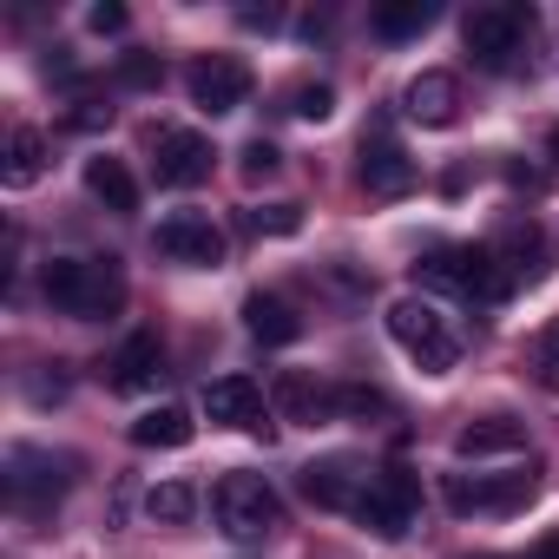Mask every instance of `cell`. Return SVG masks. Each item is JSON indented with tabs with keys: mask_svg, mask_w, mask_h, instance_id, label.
Wrapping results in <instances>:
<instances>
[{
	"mask_svg": "<svg viewBox=\"0 0 559 559\" xmlns=\"http://www.w3.org/2000/svg\"><path fill=\"white\" fill-rule=\"evenodd\" d=\"M435 21H441L435 0H389V8L369 14V27H376L382 40H415V34H428Z\"/></svg>",
	"mask_w": 559,
	"mask_h": 559,
	"instance_id": "cell-23",
	"label": "cell"
},
{
	"mask_svg": "<svg viewBox=\"0 0 559 559\" xmlns=\"http://www.w3.org/2000/svg\"><path fill=\"white\" fill-rule=\"evenodd\" d=\"M243 224H250L257 237H297V230H304V204H257Z\"/></svg>",
	"mask_w": 559,
	"mask_h": 559,
	"instance_id": "cell-27",
	"label": "cell"
},
{
	"mask_svg": "<svg viewBox=\"0 0 559 559\" xmlns=\"http://www.w3.org/2000/svg\"><path fill=\"white\" fill-rule=\"evenodd\" d=\"M520 559H559V533H546V539H539L533 552H520Z\"/></svg>",
	"mask_w": 559,
	"mask_h": 559,
	"instance_id": "cell-33",
	"label": "cell"
},
{
	"mask_svg": "<svg viewBox=\"0 0 559 559\" xmlns=\"http://www.w3.org/2000/svg\"><path fill=\"white\" fill-rule=\"evenodd\" d=\"M106 369H112L106 382H112L119 395H139V389H152V382L165 376V349H158V336H152V330H139V336H126V349H119Z\"/></svg>",
	"mask_w": 559,
	"mask_h": 559,
	"instance_id": "cell-17",
	"label": "cell"
},
{
	"mask_svg": "<svg viewBox=\"0 0 559 559\" xmlns=\"http://www.w3.org/2000/svg\"><path fill=\"white\" fill-rule=\"evenodd\" d=\"M415 513H421V480H415L402 461L376 467V474H369V493H362V507H356L362 533H376V539H408Z\"/></svg>",
	"mask_w": 559,
	"mask_h": 559,
	"instance_id": "cell-6",
	"label": "cell"
},
{
	"mask_svg": "<svg viewBox=\"0 0 559 559\" xmlns=\"http://www.w3.org/2000/svg\"><path fill=\"white\" fill-rule=\"evenodd\" d=\"M369 474L376 467H362L356 454H323V461H310L304 467V493L317 500V507H330V513H356L362 507V493H369Z\"/></svg>",
	"mask_w": 559,
	"mask_h": 559,
	"instance_id": "cell-12",
	"label": "cell"
},
{
	"mask_svg": "<svg viewBox=\"0 0 559 559\" xmlns=\"http://www.w3.org/2000/svg\"><path fill=\"white\" fill-rule=\"evenodd\" d=\"M211 139L204 132H185V126H171V132H158L152 139V178L165 185V191H191V185H204L211 178Z\"/></svg>",
	"mask_w": 559,
	"mask_h": 559,
	"instance_id": "cell-11",
	"label": "cell"
},
{
	"mask_svg": "<svg viewBox=\"0 0 559 559\" xmlns=\"http://www.w3.org/2000/svg\"><path fill=\"white\" fill-rule=\"evenodd\" d=\"M67 480H73V461H67V454L27 448V441L8 448V493H14L21 507H47V500H60Z\"/></svg>",
	"mask_w": 559,
	"mask_h": 559,
	"instance_id": "cell-10",
	"label": "cell"
},
{
	"mask_svg": "<svg viewBox=\"0 0 559 559\" xmlns=\"http://www.w3.org/2000/svg\"><path fill=\"white\" fill-rule=\"evenodd\" d=\"M40 290L60 317L99 323L126 304V270H119V257H53L40 270Z\"/></svg>",
	"mask_w": 559,
	"mask_h": 559,
	"instance_id": "cell-1",
	"label": "cell"
},
{
	"mask_svg": "<svg viewBox=\"0 0 559 559\" xmlns=\"http://www.w3.org/2000/svg\"><path fill=\"white\" fill-rule=\"evenodd\" d=\"M86 191L106 204V211H119V217H132L139 211V185H132V171H126V158H86Z\"/></svg>",
	"mask_w": 559,
	"mask_h": 559,
	"instance_id": "cell-21",
	"label": "cell"
},
{
	"mask_svg": "<svg viewBox=\"0 0 559 559\" xmlns=\"http://www.w3.org/2000/svg\"><path fill=\"white\" fill-rule=\"evenodd\" d=\"M204 415H211L217 428L270 435V421H263V389H257L250 376H217V382H204Z\"/></svg>",
	"mask_w": 559,
	"mask_h": 559,
	"instance_id": "cell-14",
	"label": "cell"
},
{
	"mask_svg": "<svg viewBox=\"0 0 559 559\" xmlns=\"http://www.w3.org/2000/svg\"><path fill=\"white\" fill-rule=\"evenodd\" d=\"M395 415V402L382 395V389H336V421H389Z\"/></svg>",
	"mask_w": 559,
	"mask_h": 559,
	"instance_id": "cell-26",
	"label": "cell"
},
{
	"mask_svg": "<svg viewBox=\"0 0 559 559\" xmlns=\"http://www.w3.org/2000/svg\"><path fill=\"white\" fill-rule=\"evenodd\" d=\"M402 112H408L415 126H454V119H461V80L441 73V67L415 73L408 93H402Z\"/></svg>",
	"mask_w": 559,
	"mask_h": 559,
	"instance_id": "cell-15",
	"label": "cell"
},
{
	"mask_svg": "<svg viewBox=\"0 0 559 559\" xmlns=\"http://www.w3.org/2000/svg\"><path fill=\"white\" fill-rule=\"evenodd\" d=\"M185 93H191V106H198V112L224 119V112H237V106L250 99V67H243L237 53H204V60H191Z\"/></svg>",
	"mask_w": 559,
	"mask_h": 559,
	"instance_id": "cell-9",
	"label": "cell"
},
{
	"mask_svg": "<svg viewBox=\"0 0 559 559\" xmlns=\"http://www.w3.org/2000/svg\"><path fill=\"white\" fill-rule=\"evenodd\" d=\"M145 513H152V520H165V526H185V520L198 513V493H191L185 480H158V487L145 493Z\"/></svg>",
	"mask_w": 559,
	"mask_h": 559,
	"instance_id": "cell-25",
	"label": "cell"
},
{
	"mask_svg": "<svg viewBox=\"0 0 559 559\" xmlns=\"http://www.w3.org/2000/svg\"><path fill=\"white\" fill-rule=\"evenodd\" d=\"M461 40H467L480 73H520L526 40H533V8H520V0H507V8H474L461 21Z\"/></svg>",
	"mask_w": 559,
	"mask_h": 559,
	"instance_id": "cell-3",
	"label": "cell"
},
{
	"mask_svg": "<svg viewBox=\"0 0 559 559\" xmlns=\"http://www.w3.org/2000/svg\"><path fill=\"white\" fill-rule=\"evenodd\" d=\"M389 336H395L428 376H448V369L461 362V336H454V323H448L428 297H395V304H389Z\"/></svg>",
	"mask_w": 559,
	"mask_h": 559,
	"instance_id": "cell-5",
	"label": "cell"
},
{
	"mask_svg": "<svg viewBox=\"0 0 559 559\" xmlns=\"http://www.w3.org/2000/svg\"><path fill=\"white\" fill-rule=\"evenodd\" d=\"M106 119H112V106H80V112H73L80 132H93V126H106Z\"/></svg>",
	"mask_w": 559,
	"mask_h": 559,
	"instance_id": "cell-32",
	"label": "cell"
},
{
	"mask_svg": "<svg viewBox=\"0 0 559 559\" xmlns=\"http://www.w3.org/2000/svg\"><path fill=\"white\" fill-rule=\"evenodd\" d=\"M158 250H165L171 263L217 270L224 250H230V237H224V224H217L211 211H171V217H158Z\"/></svg>",
	"mask_w": 559,
	"mask_h": 559,
	"instance_id": "cell-8",
	"label": "cell"
},
{
	"mask_svg": "<svg viewBox=\"0 0 559 559\" xmlns=\"http://www.w3.org/2000/svg\"><path fill=\"white\" fill-rule=\"evenodd\" d=\"M526 376H533L546 395H559V317H552V323L526 343Z\"/></svg>",
	"mask_w": 559,
	"mask_h": 559,
	"instance_id": "cell-24",
	"label": "cell"
},
{
	"mask_svg": "<svg viewBox=\"0 0 559 559\" xmlns=\"http://www.w3.org/2000/svg\"><path fill=\"white\" fill-rule=\"evenodd\" d=\"M415 178H421V165L389 139V126L362 132V191L369 198H402V191H415Z\"/></svg>",
	"mask_w": 559,
	"mask_h": 559,
	"instance_id": "cell-13",
	"label": "cell"
},
{
	"mask_svg": "<svg viewBox=\"0 0 559 559\" xmlns=\"http://www.w3.org/2000/svg\"><path fill=\"white\" fill-rule=\"evenodd\" d=\"M126 27V8L119 0H106V8H93V34H119Z\"/></svg>",
	"mask_w": 559,
	"mask_h": 559,
	"instance_id": "cell-31",
	"label": "cell"
},
{
	"mask_svg": "<svg viewBox=\"0 0 559 559\" xmlns=\"http://www.w3.org/2000/svg\"><path fill=\"white\" fill-rule=\"evenodd\" d=\"M539 493V467H513V474H441V500L454 513H513Z\"/></svg>",
	"mask_w": 559,
	"mask_h": 559,
	"instance_id": "cell-7",
	"label": "cell"
},
{
	"mask_svg": "<svg viewBox=\"0 0 559 559\" xmlns=\"http://www.w3.org/2000/svg\"><path fill=\"white\" fill-rule=\"evenodd\" d=\"M211 513L237 546H263L276 526H284V500H276V487L263 474H224L217 493H211Z\"/></svg>",
	"mask_w": 559,
	"mask_h": 559,
	"instance_id": "cell-4",
	"label": "cell"
},
{
	"mask_svg": "<svg viewBox=\"0 0 559 559\" xmlns=\"http://www.w3.org/2000/svg\"><path fill=\"white\" fill-rule=\"evenodd\" d=\"M47 158H53L47 132H34V126H14V132H8V158H0V185H8V191H27V185L47 171Z\"/></svg>",
	"mask_w": 559,
	"mask_h": 559,
	"instance_id": "cell-20",
	"label": "cell"
},
{
	"mask_svg": "<svg viewBox=\"0 0 559 559\" xmlns=\"http://www.w3.org/2000/svg\"><path fill=\"white\" fill-rule=\"evenodd\" d=\"M284 112H290V119H310V126H323V119L336 112V93H330V86H290Z\"/></svg>",
	"mask_w": 559,
	"mask_h": 559,
	"instance_id": "cell-28",
	"label": "cell"
},
{
	"mask_svg": "<svg viewBox=\"0 0 559 559\" xmlns=\"http://www.w3.org/2000/svg\"><path fill=\"white\" fill-rule=\"evenodd\" d=\"M276 408H284V421L323 428V421H336V389L304 376V369H290V376H276Z\"/></svg>",
	"mask_w": 559,
	"mask_h": 559,
	"instance_id": "cell-16",
	"label": "cell"
},
{
	"mask_svg": "<svg viewBox=\"0 0 559 559\" xmlns=\"http://www.w3.org/2000/svg\"><path fill=\"white\" fill-rule=\"evenodd\" d=\"M546 152H552V158H559V132H552V139H546Z\"/></svg>",
	"mask_w": 559,
	"mask_h": 559,
	"instance_id": "cell-34",
	"label": "cell"
},
{
	"mask_svg": "<svg viewBox=\"0 0 559 559\" xmlns=\"http://www.w3.org/2000/svg\"><path fill=\"white\" fill-rule=\"evenodd\" d=\"M415 276H421L428 290L461 297V304H507L513 297V276H507V263H500L493 243H448L428 263H415Z\"/></svg>",
	"mask_w": 559,
	"mask_h": 559,
	"instance_id": "cell-2",
	"label": "cell"
},
{
	"mask_svg": "<svg viewBox=\"0 0 559 559\" xmlns=\"http://www.w3.org/2000/svg\"><path fill=\"white\" fill-rule=\"evenodd\" d=\"M119 80H126V86H158L165 67H158L152 53H126V60H119Z\"/></svg>",
	"mask_w": 559,
	"mask_h": 559,
	"instance_id": "cell-30",
	"label": "cell"
},
{
	"mask_svg": "<svg viewBox=\"0 0 559 559\" xmlns=\"http://www.w3.org/2000/svg\"><path fill=\"white\" fill-rule=\"evenodd\" d=\"M526 448V428L513 421V415H480V421H467L461 435H454V454L461 461H487V454H520Z\"/></svg>",
	"mask_w": 559,
	"mask_h": 559,
	"instance_id": "cell-19",
	"label": "cell"
},
{
	"mask_svg": "<svg viewBox=\"0 0 559 559\" xmlns=\"http://www.w3.org/2000/svg\"><path fill=\"white\" fill-rule=\"evenodd\" d=\"M243 330H250L263 349H290V343L304 336V317H297L284 297H263V290H257V297H243Z\"/></svg>",
	"mask_w": 559,
	"mask_h": 559,
	"instance_id": "cell-18",
	"label": "cell"
},
{
	"mask_svg": "<svg viewBox=\"0 0 559 559\" xmlns=\"http://www.w3.org/2000/svg\"><path fill=\"white\" fill-rule=\"evenodd\" d=\"M191 435H198V421L178 402H158L132 421V448H191Z\"/></svg>",
	"mask_w": 559,
	"mask_h": 559,
	"instance_id": "cell-22",
	"label": "cell"
},
{
	"mask_svg": "<svg viewBox=\"0 0 559 559\" xmlns=\"http://www.w3.org/2000/svg\"><path fill=\"white\" fill-rule=\"evenodd\" d=\"M237 171H243L250 185H257V178H276V171H284V152H276L270 139H250V145H243V158H237Z\"/></svg>",
	"mask_w": 559,
	"mask_h": 559,
	"instance_id": "cell-29",
	"label": "cell"
}]
</instances>
